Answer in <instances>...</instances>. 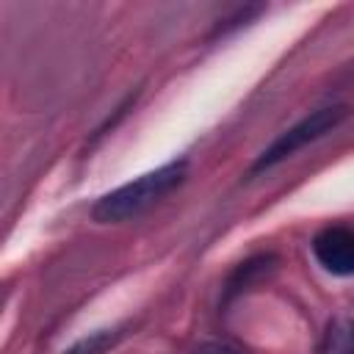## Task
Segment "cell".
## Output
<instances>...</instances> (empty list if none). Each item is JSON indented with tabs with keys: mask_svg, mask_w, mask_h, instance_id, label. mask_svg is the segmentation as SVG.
I'll use <instances>...</instances> for the list:
<instances>
[{
	"mask_svg": "<svg viewBox=\"0 0 354 354\" xmlns=\"http://www.w3.org/2000/svg\"><path fill=\"white\" fill-rule=\"evenodd\" d=\"M185 169H188L185 160H171V163H163V166L124 183L116 191L105 194L94 205L91 216L100 224H119V221L136 218L144 210H149L155 202H160L169 191H174L185 180Z\"/></svg>",
	"mask_w": 354,
	"mask_h": 354,
	"instance_id": "obj_1",
	"label": "cell"
},
{
	"mask_svg": "<svg viewBox=\"0 0 354 354\" xmlns=\"http://www.w3.org/2000/svg\"><path fill=\"white\" fill-rule=\"evenodd\" d=\"M346 113H348V111H346L343 105H332V108H318V111H313V113L304 116L299 124H293L290 130H285V133L254 160L252 171H254V174H257V171H266V169L282 163L285 158L296 155V152L304 149L307 144L318 141L321 136L332 133V130L346 119Z\"/></svg>",
	"mask_w": 354,
	"mask_h": 354,
	"instance_id": "obj_2",
	"label": "cell"
},
{
	"mask_svg": "<svg viewBox=\"0 0 354 354\" xmlns=\"http://www.w3.org/2000/svg\"><path fill=\"white\" fill-rule=\"evenodd\" d=\"M313 254L324 266V271L335 277L354 274V230L348 227H326L313 238Z\"/></svg>",
	"mask_w": 354,
	"mask_h": 354,
	"instance_id": "obj_3",
	"label": "cell"
},
{
	"mask_svg": "<svg viewBox=\"0 0 354 354\" xmlns=\"http://www.w3.org/2000/svg\"><path fill=\"white\" fill-rule=\"evenodd\" d=\"M122 337L119 329H97V332H88L86 337H80L72 348H66L64 354H105L108 348L116 346V340Z\"/></svg>",
	"mask_w": 354,
	"mask_h": 354,
	"instance_id": "obj_4",
	"label": "cell"
},
{
	"mask_svg": "<svg viewBox=\"0 0 354 354\" xmlns=\"http://www.w3.org/2000/svg\"><path fill=\"white\" fill-rule=\"evenodd\" d=\"M194 354H241V351H235L227 343H202L194 348Z\"/></svg>",
	"mask_w": 354,
	"mask_h": 354,
	"instance_id": "obj_5",
	"label": "cell"
},
{
	"mask_svg": "<svg viewBox=\"0 0 354 354\" xmlns=\"http://www.w3.org/2000/svg\"><path fill=\"white\" fill-rule=\"evenodd\" d=\"M346 354H354V335H351L348 343H346Z\"/></svg>",
	"mask_w": 354,
	"mask_h": 354,
	"instance_id": "obj_6",
	"label": "cell"
}]
</instances>
